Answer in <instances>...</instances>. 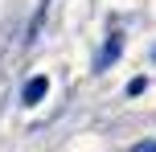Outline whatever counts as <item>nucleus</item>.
<instances>
[{"label": "nucleus", "mask_w": 156, "mask_h": 152, "mask_svg": "<svg viewBox=\"0 0 156 152\" xmlns=\"http://www.w3.org/2000/svg\"><path fill=\"white\" fill-rule=\"evenodd\" d=\"M119 54H123V33L111 29V33H107V41H103V49H99V58H94V70H111Z\"/></svg>", "instance_id": "nucleus-1"}, {"label": "nucleus", "mask_w": 156, "mask_h": 152, "mask_svg": "<svg viewBox=\"0 0 156 152\" xmlns=\"http://www.w3.org/2000/svg\"><path fill=\"white\" fill-rule=\"evenodd\" d=\"M45 90H49V78H45V74H37V78H29V82H25L21 103H25V107H37L41 99H45Z\"/></svg>", "instance_id": "nucleus-2"}, {"label": "nucleus", "mask_w": 156, "mask_h": 152, "mask_svg": "<svg viewBox=\"0 0 156 152\" xmlns=\"http://www.w3.org/2000/svg\"><path fill=\"white\" fill-rule=\"evenodd\" d=\"M144 87H148V82H144V78H132V82H127V95H140Z\"/></svg>", "instance_id": "nucleus-3"}, {"label": "nucleus", "mask_w": 156, "mask_h": 152, "mask_svg": "<svg viewBox=\"0 0 156 152\" xmlns=\"http://www.w3.org/2000/svg\"><path fill=\"white\" fill-rule=\"evenodd\" d=\"M132 152H156V140H148V144H136Z\"/></svg>", "instance_id": "nucleus-4"}, {"label": "nucleus", "mask_w": 156, "mask_h": 152, "mask_svg": "<svg viewBox=\"0 0 156 152\" xmlns=\"http://www.w3.org/2000/svg\"><path fill=\"white\" fill-rule=\"evenodd\" d=\"M152 58H156V45H152Z\"/></svg>", "instance_id": "nucleus-5"}]
</instances>
